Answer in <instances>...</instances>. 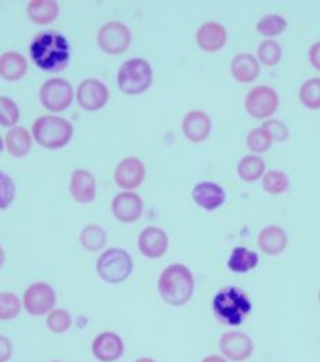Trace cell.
Wrapping results in <instances>:
<instances>
[{
    "mask_svg": "<svg viewBox=\"0 0 320 362\" xmlns=\"http://www.w3.org/2000/svg\"><path fill=\"white\" fill-rule=\"evenodd\" d=\"M30 50L36 66L47 72L62 71L71 59V47L66 37L54 30L39 33L33 39Z\"/></svg>",
    "mask_w": 320,
    "mask_h": 362,
    "instance_id": "1",
    "label": "cell"
},
{
    "mask_svg": "<svg viewBox=\"0 0 320 362\" xmlns=\"http://www.w3.org/2000/svg\"><path fill=\"white\" fill-rule=\"evenodd\" d=\"M158 288L162 299L167 304L184 305L191 300L195 291L194 274L184 264H172L160 274Z\"/></svg>",
    "mask_w": 320,
    "mask_h": 362,
    "instance_id": "2",
    "label": "cell"
},
{
    "mask_svg": "<svg viewBox=\"0 0 320 362\" xmlns=\"http://www.w3.org/2000/svg\"><path fill=\"white\" fill-rule=\"evenodd\" d=\"M213 311L221 324L239 327L251 313V302L242 289L225 286L214 296Z\"/></svg>",
    "mask_w": 320,
    "mask_h": 362,
    "instance_id": "3",
    "label": "cell"
},
{
    "mask_svg": "<svg viewBox=\"0 0 320 362\" xmlns=\"http://www.w3.org/2000/svg\"><path fill=\"white\" fill-rule=\"evenodd\" d=\"M32 133L42 147L59 150L71 141L73 136V126L64 118L46 115L33 123Z\"/></svg>",
    "mask_w": 320,
    "mask_h": 362,
    "instance_id": "4",
    "label": "cell"
},
{
    "mask_svg": "<svg viewBox=\"0 0 320 362\" xmlns=\"http://www.w3.org/2000/svg\"><path fill=\"white\" fill-rule=\"evenodd\" d=\"M153 81V72L149 62L143 59L126 61L117 72V85L124 94L136 95L146 93Z\"/></svg>",
    "mask_w": 320,
    "mask_h": 362,
    "instance_id": "5",
    "label": "cell"
},
{
    "mask_svg": "<svg viewBox=\"0 0 320 362\" xmlns=\"http://www.w3.org/2000/svg\"><path fill=\"white\" fill-rule=\"evenodd\" d=\"M97 272L108 284H120L133 272V259L124 249L111 247L98 257Z\"/></svg>",
    "mask_w": 320,
    "mask_h": 362,
    "instance_id": "6",
    "label": "cell"
},
{
    "mask_svg": "<svg viewBox=\"0 0 320 362\" xmlns=\"http://www.w3.org/2000/svg\"><path fill=\"white\" fill-rule=\"evenodd\" d=\"M247 114L256 119H266L279 108V95L269 86H257L247 93L244 100Z\"/></svg>",
    "mask_w": 320,
    "mask_h": 362,
    "instance_id": "7",
    "label": "cell"
},
{
    "mask_svg": "<svg viewBox=\"0 0 320 362\" xmlns=\"http://www.w3.org/2000/svg\"><path fill=\"white\" fill-rule=\"evenodd\" d=\"M40 101L46 110L52 112H61L72 104L73 89L68 81L62 78H53L42 86Z\"/></svg>",
    "mask_w": 320,
    "mask_h": 362,
    "instance_id": "8",
    "label": "cell"
},
{
    "mask_svg": "<svg viewBox=\"0 0 320 362\" xmlns=\"http://www.w3.org/2000/svg\"><path fill=\"white\" fill-rule=\"evenodd\" d=\"M100 47L108 54H122L131 45V32L119 21H111L98 30Z\"/></svg>",
    "mask_w": 320,
    "mask_h": 362,
    "instance_id": "9",
    "label": "cell"
},
{
    "mask_svg": "<svg viewBox=\"0 0 320 362\" xmlns=\"http://www.w3.org/2000/svg\"><path fill=\"white\" fill-rule=\"evenodd\" d=\"M56 302L57 296L54 289L45 282L32 284L24 293V307L33 317L52 313Z\"/></svg>",
    "mask_w": 320,
    "mask_h": 362,
    "instance_id": "10",
    "label": "cell"
},
{
    "mask_svg": "<svg viewBox=\"0 0 320 362\" xmlns=\"http://www.w3.org/2000/svg\"><path fill=\"white\" fill-rule=\"evenodd\" d=\"M220 350L223 356L233 362L246 361L254 351L253 340L243 332H228L220 339Z\"/></svg>",
    "mask_w": 320,
    "mask_h": 362,
    "instance_id": "11",
    "label": "cell"
},
{
    "mask_svg": "<svg viewBox=\"0 0 320 362\" xmlns=\"http://www.w3.org/2000/svg\"><path fill=\"white\" fill-rule=\"evenodd\" d=\"M78 103L86 111H98L109 100V91L107 86L97 79H88L81 83L78 88Z\"/></svg>",
    "mask_w": 320,
    "mask_h": 362,
    "instance_id": "12",
    "label": "cell"
},
{
    "mask_svg": "<svg viewBox=\"0 0 320 362\" xmlns=\"http://www.w3.org/2000/svg\"><path fill=\"white\" fill-rule=\"evenodd\" d=\"M146 179V166L137 158H126L117 166L115 181L123 189L131 191L141 185Z\"/></svg>",
    "mask_w": 320,
    "mask_h": 362,
    "instance_id": "13",
    "label": "cell"
},
{
    "mask_svg": "<svg viewBox=\"0 0 320 362\" xmlns=\"http://www.w3.org/2000/svg\"><path fill=\"white\" fill-rule=\"evenodd\" d=\"M91 351L100 362H115L123 356L124 344L117 333L104 332L94 339Z\"/></svg>",
    "mask_w": 320,
    "mask_h": 362,
    "instance_id": "14",
    "label": "cell"
},
{
    "mask_svg": "<svg viewBox=\"0 0 320 362\" xmlns=\"http://www.w3.org/2000/svg\"><path fill=\"white\" fill-rule=\"evenodd\" d=\"M144 211L143 199L130 191L117 194L112 202V211L122 223H136Z\"/></svg>",
    "mask_w": 320,
    "mask_h": 362,
    "instance_id": "15",
    "label": "cell"
},
{
    "mask_svg": "<svg viewBox=\"0 0 320 362\" xmlns=\"http://www.w3.org/2000/svg\"><path fill=\"white\" fill-rule=\"evenodd\" d=\"M138 249L148 259H159L169 249V237L159 227H146L138 237Z\"/></svg>",
    "mask_w": 320,
    "mask_h": 362,
    "instance_id": "16",
    "label": "cell"
},
{
    "mask_svg": "<svg viewBox=\"0 0 320 362\" xmlns=\"http://www.w3.org/2000/svg\"><path fill=\"white\" fill-rule=\"evenodd\" d=\"M192 198L204 211H215L225 202V191L215 182L202 181L195 185Z\"/></svg>",
    "mask_w": 320,
    "mask_h": 362,
    "instance_id": "17",
    "label": "cell"
},
{
    "mask_svg": "<svg viewBox=\"0 0 320 362\" xmlns=\"http://www.w3.org/2000/svg\"><path fill=\"white\" fill-rule=\"evenodd\" d=\"M213 123L203 111H191L184 117L182 132L192 143H202L211 133Z\"/></svg>",
    "mask_w": 320,
    "mask_h": 362,
    "instance_id": "18",
    "label": "cell"
},
{
    "mask_svg": "<svg viewBox=\"0 0 320 362\" xmlns=\"http://www.w3.org/2000/svg\"><path fill=\"white\" fill-rule=\"evenodd\" d=\"M196 42L199 47L207 53H215L221 50L227 43V30L215 23L210 21L203 24L196 33Z\"/></svg>",
    "mask_w": 320,
    "mask_h": 362,
    "instance_id": "19",
    "label": "cell"
},
{
    "mask_svg": "<svg viewBox=\"0 0 320 362\" xmlns=\"http://www.w3.org/2000/svg\"><path fill=\"white\" fill-rule=\"evenodd\" d=\"M97 192V182L88 170H75L71 179V194L79 204L93 202Z\"/></svg>",
    "mask_w": 320,
    "mask_h": 362,
    "instance_id": "20",
    "label": "cell"
},
{
    "mask_svg": "<svg viewBox=\"0 0 320 362\" xmlns=\"http://www.w3.org/2000/svg\"><path fill=\"white\" fill-rule=\"evenodd\" d=\"M289 243L286 231L278 226H268L259 234V245L263 253L269 256L280 255Z\"/></svg>",
    "mask_w": 320,
    "mask_h": 362,
    "instance_id": "21",
    "label": "cell"
},
{
    "mask_svg": "<svg viewBox=\"0 0 320 362\" xmlns=\"http://www.w3.org/2000/svg\"><path fill=\"white\" fill-rule=\"evenodd\" d=\"M231 74L240 83H251L260 75V64L253 54L239 53L231 62Z\"/></svg>",
    "mask_w": 320,
    "mask_h": 362,
    "instance_id": "22",
    "label": "cell"
},
{
    "mask_svg": "<svg viewBox=\"0 0 320 362\" xmlns=\"http://www.w3.org/2000/svg\"><path fill=\"white\" fill-rule=\"evenodd\" d=\"M28 69L24 56L16 52H7L0 56V76L6 81L21 79Z\"/></svg>",
    "mask_w": 320,
    "mask_h": 362,
    "instance_id": "23",
    "label": "cell"
},
{
    "mask_svg": "<svg viewBox=\"0 0 320 362\" xmlns=\"http://www.w3.org/2000/svg\"><path fill=\"white\" fill-rule=\"evenodd\" d=\"M59 3L53 0H33L28 4L30 21L39 25L52 24L59 17Z\"/></svg>",
    "mask_w": 320,
    "mask_h": 362,
    "instance_id": "24",
    "label": "cell"
},
{
    "mask_svg": "<svg viewBox=\"0 0 320 362\" xmlns=\"http://www.w3.org/2000/svg\"><path fill=\"white\" fill-rule=\"evenodd\" d=\"M257 264H259V255L243 246L235 247L228 260V269L236 274H246L256 269Z\"/></svg>",
    "mask_w": 320,
    "mask_h": 362,
    "instance_id": "25",
    "label": "cell"
},
{
    "mask_svg": "<svg viewBox=\"0 0 320 362\" xmlns=\"http://www.w3.org/2000/svg\"><path fill=\"white\" fill-rule=\"evenodd\" d=\"M6 146L8 152L16 158L28 155L32 147L30 134L25 127H13L6 136Z\"/></svg>",
    "mask_w": 320,
    "mask_h": 362,
    "instance_id": "26",
    "label": "cell"
},
{
    "mask_svg": "<svg viewBox=\"0 0 320 362\" xmlns=\"http://www.w3.org/2000/svg\"><path fill=\"white\" fill-rule=\"evenodd\" d=\"M237 175L242 180L257 181L265 175V162L260 156L246 155L237 163Z\"/></svg>",
    "mask_w": 320,
    "mask_h": 362,
    "instance_id": "27",
    "label": "cell"
},
{
    "mask_svg": "<svg viewBox=\"0 0 320 362\" xmlns=\"http://www.w3.org/2000/svg\"><path fill=\"white\" fill-rule=\"evenodd\" d=\"M81 243L90 252H98L107 243V233L102 227L90 224L81 233Z\"/></svg>",
    "mask_w": 320,
    "mask_h": 362,
    "instance_id": "28",
    "label": "cell"
},
{
    "mask_svg": "<svg viewBox=\"0 0 320 362\" xmlns=\"http://www.w3.org/2000/svg\"><path fill=\"white\" fill-rule=\"evenodd\" d=\"M290 181L282 170H268L262 176V188L271 195H280L289 189Z\"/></svg>",
    "mask_w": 320,
    "mask_h": 362,
    "instance_id": "29",
    "label": "cell"
},
{
    "mask_svg": "<svg viewBox=\"0 0 320 362\" xmlns=\"http://www.w3.org/2000/svg\"><path fill=\"white\" fill-rule=\"evenodd\" d=\"M300 100L308 110L320 108V79L312 78L302 83L300 90Z\"/></svg>",
    "mask_w": 320,
    "mask_h": 362,
    "instance_id": "30",
    "label": "cell"
},
{
    "mask_svg": "<svg viewBox=\"0 0 320 362\" xmlns=\"http://www.w3.org/2000/svg\"><path fill=\"white\" fill-rule=\"evenodd\" d=\"M288 28V21L278 14H269L262 17L257 23V30L262 36H278Z\"/></svg>",
    "mask_w": 320,
    "mask_h": 362,
    "instance_id": "31",
    "label": "cell"
},
{
    "mask_svg": "<svg viewBox=\"0 0 320 362\" xmlns=\"http://www.w3.org/2000/svg\"><path fill=\"white\" fill-rule=\"evenodd\" d=\"M21 311L20 299L10 292L0 293V321L16 318Z\"/></svg>",
    "mask_w": 320,
    "mask_h": 362,
    "instance_id": "32",
    "label": "cell"
},
{
    "mask_svg": "<svg viewBox=\"0 0 320 362\" xmlns=\"http://www.w3.org/2000/svg\"><path fill=\"white\" fill-rule=\"evenodd\" d=\"M257 56L266 66H273L282 59V47L275 40H265L259 46Z\"/></svg>",
    "mask_w": 320,
    "mask_h": 362,
    "instance_id": "33",
    "label": "cell"
},
{
    "mask_svg": "<svg viewBox=\"0 0 320 362\" xmlns=\"http://www.w3.org/2000/svg\"><path fill=\"white\" fill-rule=\"evenodd\" d=\"M246 143H247L249 150L256 152V153H263V152L268 151L272 146L271 137L266 134V132L262 127L250 130L247 134Z\"/></svg>",
    "mask_w": 320,
    "mask_h": 362,
    "instance_id": "34",
    "label": "cell"
},
{
    "mask_svg": "<svg viewBox=\"0 0 320 362\" xmlns=\"http://www.w3.org/2000/svg\"><path fill=\"white\" fill-rule=\"evenodd\" d=\"M20 119V110L17 104L8 97H0V126L10 127Z\"/></svg>",
    "mask_w": 320,
    "mask_h": 362,
    "instance_id": "35",
    "label": "cell"
},
{
    "mask_svg": "<svg viewBox=\"0 0 320 362\" xmlns=\"http://www.w3.org/2000/svg\"><path fill=\"white\" fill-rule=\"evenodd\" d=\"M72 325V318L68 311L57 308L53 310L47 317V328L54 333L66 332Z\"/></svg>",
    "mask_w": 320,
    "mask_h": 362,
    "instance_id": "36",
    "label": "cell"
},
{
    "mask_svg": "<svg viewBox=\"0 0 320 362\" xmlns=\"http://www.w3.org/2000/svg\"><path fill=\"white\" fill-rule=\"evenodd\" d=\"M16 185L10 176L0 172V211L7 209L14 201Z\"/></svg>",
    "mask_w": 320,
    "mask_h": 362,
    "instance_id": "37",
    "label": "cell"
},
{
    "mask_svg": "<svg viewBox=\"0 0 320 362\" xmlns=\"http://www.w3.org/2000/svg\"><path fill=\"white\" fill-rule=\"evenodd\" d=\"M262 129L271 137L272 141H286L289 139V127L283 122L269 119L262 124Z\"/></svg>",
    "mask_w": 320,
    "mask_h": 362,
    "instance_id": "38",
    "label": "cell"
},
{
    "mask_svg": "<svg viewBox=\"0 0 320 362\" xmlns=\"http://www.w3.org/2000/svg\"><path fill=\"white\" fill-rule=\"evenodd\" d=\"M13 346L10 340L0 334V362H7L11 358Z\"/></svg>",
    "mask_w": 320,
    "mask_h": 362,
    "instance_id": "39",
    "label": "cell"
},
{
    "mask_svg": "<svg viewBox=\"0 0 320 362\" xmlns=\"http://www.w3.org/2000/svg\"><path fill=\"white\" fill-rule=\"evenodd\" d=\"M309 61H311L314 68L320 71V42H316L315 45H312V47L309 50Z\"/></svg>",
    "mask_w": 320,
    "mask_h": 362,
    "instance_id": "40",
    "label": "cell"
},
{
    "mask_svg": "<svg viewBox=\"0 0 320 362\" xmlns=\"http://www.w3.org/2000/svg\"><path fill=\"white\" fill-rule=\"evenodd\" d=\"M202 362H228L225 358L223 357H218V356H208V357H204Z\"/></svg>",
    "mask_w": 320,
    "mask_h": 362,
    "instance_id": "41",
    "label": "cell"
},
{
    "mask_svg": "<svg viewBox=\"0 0 320 362\" xmlns=\"http://www.w3.org/2000/svg\"><path fill=\"white\" fill-rule=\"evenodd\" d=\"M3 264H4V250H3V247L0 246V269L3 267Z\"/></svg>",
    "mask_w": 320,
    "mask_h": 362,
    "instance_id": "42",
    "label": "cell"
},
{
    "mask_svg": "<svg viewBox=\"0 0 320 362\" xmlns=\"http://www.w3.org/2000/svg\"><path fill=\"white\" fill-rule=\"evenodd\" d=\"M136 362H156L155 360H152V358H149V357H141V358H138Z\"/></svg>",
    "mask_w": 320,
    "mask_h": 362,
    "instance_id": "43",
    "label": "cell"
},
{
    "mask_svg": "<svg viewBox=\"0 0 320 362\" xmlns=\"http://www.w3.org/2000/svg\"><path fill=\"white\" fill-rule=\"evenodd\" d=\"M3 151V140H1V137H0V152Z\"/></svg>",
    "mask_w": 320,
    "mask_h": 362,
    "instance_id": "44",
    "label": "cell"
},
{
    "mask_svg": "<svg viewBox=\"0 0 320 362\" xmlns=\"http://www.w3.org/2000/svg\"><path fill=\"white\" fill-rule=\"evenodd\" d=\"M319 303H320V292H319Z\"/></svg>",
    "mask_w": 320,
    "mask_h": 362,
    "instance_id": "45",
    "label": "cell"
},
{
    "mask_svg": "<svg viewBox=\"0 0 320 362\" xmlns=\"http://www.w3.org/2000/svg\"><path fill=\"white\" fill-rule=\"evenodd\" d=\"M53 362H61V361H53Z\"/></svg>",
    "mask_w": 320,
    "mask_h": 362,
    "instance_id": "46",
    "label": "cell"
}]
</instances>
